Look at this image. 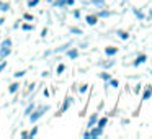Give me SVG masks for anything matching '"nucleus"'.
Returning a JSON list of instances; mask_svg holds the SVG:
<instances>
[{"label":"nucleus","mask_w":152,"mask_h":139,"mask_svg":"<svg viewBox=\"0 0 152 139\" xmlns=\"http://www.w3.org/2000/svg\"><path fill=\"white\" fill-rule=\"evenodd\" d=\"M12 53V41L10 40H4L0 44V57H7Z\"/></svg>","instance_id":"obj_1"},{"label":"nucleus","mask_w":152,"mask_h":139,"mask_svg":"<svg viewBox=\"0 0 152 139\" xmlns=\"http://www.w3.org/2000/svg\"><path fill=\"white\" fill-rule=\"evenodd\" d=\"M48 110H49V106H48V105H43V106H41V108H38L36 111L33 113V115H30V121H31V123H36L38 119H39L41 116H43L44 113L48 111Z\"/></svg>","instance_id":"obj_2"},{"label":"nucleus","mask_w":152,"mask_h":139,"mask_svg":"<svg viewBox=\"0 0 152 139\" xmlns=\"http://www.w3.org/2000/svg\"><path fill=\"white\" fill-rule=\"evenodd\" d=\"M90 129H92V131L88 132L90 138H98V136L102 134V131H103L102 128H98V126H93V128H90Z\"/></svg>","instance_id":"obj_3"},{"label":"nucleus","mask_w":152,"mask_h":139,"mask_svg":"<svg viewBox=\"0 0 152 139\" xmlns=\"http://www.w3.org/2000/svg\"><path fill=\"white\" fill-rule=\"evenodd\" d=\"M152 97V85H147L145 90L142 92V100H149Z\"/></svg>","instance_id":"obj_4"},{"label":"nucleus","mask_w":152,"mask_h":139,"mask_svg":"<svg viewBox=\"0 0 152 139\" xmlns=\"http://www.w3.org/2000/svg\"><path fill=\"white\" fill-rule=\"evenodd\" d=\"M96 121H98V115H96V113H93V115L90 116V119H88V128L96 126Z\"/></svg>","instance_id":"obj_5"},{"label":"nucleus","mask_w":152,"mask_h":139,"mask_svg":"<svg viewBox=\"0 0 152 139\" xmlns=\"http://www.w3.org/2000/svg\"><path fill=\"white\" fill-rule=\"evenodd\" d=\"M145 61H147V56H145V54H141V56H137V59L134 61V64H132V66H141V64L145 62Z\"/></svg>","instance_id":"obj_6"},{"label":"nucleus","mask_w":152,"mask_h":139,"mask_svg":"<svg viewBox=\"0 0 152 139\" xmlns=\"http://www.w3.org/2000/svg\"><path fill=\"white\" fill-rule=\"evenodd\" d=\"M105 54L106 56H115V54H118V48H106Z\"/></svg>","instance_id":"obj_7"},{"label":"nucleus","mask_w":152,"mask_h":139,"mask_svg":"<svg viewBox=\"0 0 152 139\" xmlns=\"http://www.w3.org/2000/svg\"><path fill=\"white\" fill-rule=\"evenodd\" d=\"M70 44H72V43H67V44H62V46H61V48H57V49H54L53 53L56 54V53H62V51H67V49H69V46H70Z\"/></svg>","instance_id":"obj_8"},{"label":"nucleus","mask_w":152,"mask_h":139,"mask_svg":"<svg viewBox=\"0 0 152 139\" xmlns=\"http://www.w3.org/2000/svg\"><path fill=\"white\" fill-rule=\"evenodd\" d=\"M85 20H87V23H88V25H96V17H95V15H87Z\"/></svg>","instance_id":"obj_9"},{"label":"nucleus","mask_w":152,"mask_h":139,"mask_svg":"<svg viewBox=\"0 0 152 139\" xmlns=\"http://www.w3.org/2000/svg\"><path fill=\"white\" fill-rule=\"evenodd\" d=\"M70 102H72V98H66V102H64V105H62V113H66L67 110H69Z\"/></svg>","instance_id":"obj_10"},{"label":"nucleus","mask_w":152,"mask_h":139,"mask_svg":"<svg viewBox=\"0 0 152 139\" xmlns=\"http://www.w3.org/2000/svg\"><path fill=\"white\" fill-rule=\"evenodd\" d=\"M106 123H108V119H106V118H102V119H98V121H96V126L103 129V128L106 126Z\"/></svg>","instance_id":"obj_11"},{"label":"nucleus","mask_w":152,"mask_h":139,"mask_svg":"<svg viewBox=\"0 0 152 139\" xmlns=\"http://www.w3.org/2000/svg\"><path fill=\"white\" fill-rule=\"evenodd\" d=\"M18 87H20L18 83H12V85L8 87V92H10V93H17L18 92Z\"/></svg>","instance_id":"obj_12"},{"label":"nucleus","mask_w":152,"mask_h":139,"mask_svg":"<svg viewBox=\"0 0 152 139\" xmlns=\"http://www.w3.org/2000/svg\"><path fill=\"white\" fill-rule=\"evenodd\" d=\"M0 10H2V12H8V10H10V4H5V2H0Z\"/></svg>","instance_id":"obj_13"},{"label":"nucleus","mask_w":152,"mask_h":139,"mask_svg":"<svg viewBox=\"0 0 152 139\" xmlns=\"http://www.w3.org/2000/svg\"><path fill=\"white\" fill-rule=\"evenodd\" d=\"M67 56H69L70 59H75V57L79 56V51H77V49H72V51H69V53H67Z\"/></svg>","instance_id":"obj_14"},{"label":"nucleus","mask_w":152,"mask_h":139,"mask_svg":"<svg viewBox=\"0 0 152 139\" xmlns=\"http://www.w3.org/2000/svg\"><path fill=\"white\" fill-rule=\"evenodd\" d=\"M33 111H34V105L31 103V105H28V108L25 110V115H31Z\"/></svg>","instance_id":"obj_15"},{"label":"nucleus","mask_w":152,"mask_h":139,"mask_svg":"<svg viewBox=\"0 0 152 139\" xmlns=\"http://www.w3.org/2000/svg\"><path fill=\"white\" fill-rule=\"evenodd\" d=\"M118 34H119V38H121V40H128V38H129V34L126 33V31H121V30L118 31Z\"/></svg>","instance_id":"obj_16"},{"label":"nucleus","mask_w":152,"mask_h":139,"mask_svg":"<svg viewBox=\"0 0 152 139\" xmlns=\"http://www.w3.org/2000/svg\"><path fill=\"white\" fill-rule=\"evenodd\" d=\"M132 12H134V15H136V17L139 18V20H144V15H142V13H141V12H139V10H136V8H132Z\"/></svg>","instance_id":"obj_17"},{"label":"nucleus","mask_w":152,"mask_h":139,"mask_svg":"<svg viewBox=\"0 0 152 139\" xmlns=\"http://www.w3.org/2000/svg\"><path fill=\"white\" fill-rule=\"evenodd\" d=\"M70 33H74V34H82V30H80V28H70Z\"/></svg>","instance_id":"obj_18"},{"label":"nucleus","mask_w":152,"mask_h":139,"mask_svg":"<svg viewBox=\"0 0 152 139\" xmlns=\"http://www.w3.org/2000/svg\"><path fill=\"white\" fill-rule=\"evenodd\" d=\"M100 77H102L103 80H106V82H110V79H111V77H110V74H105V72L100 74Z\"/></svg>","instance_id":"obj_19"},{"label":"nucleus","mask_w":152,"mask_h":139,"mask_svg":"<svg viewBox=\"0 0 152 139\" xmlns=\"http://www.w3.org/2000/svg\"><path fill=\"white\" fill-rule=\"evenodd\" d=\"M64 69H66V66H64V64H59V66H57V74H62Z\"/></svg>","instance_id":"obj_20"},{"label":"nucleus","mask_w":152,"mask_h":139,"mask_svg":"<svg viewBox=\"0 0 152 139\" xmlns=\"http://www.w3.org/2000/svg\"><path fill=\"white\" fill-rule=\"evenodd\" d=\"M38 4H39V0H30V2H28V5H30V7H36Z\"/></svg>","instance_id":"obj_21"},{"label":"nucleus","mask_w":152,"mask_h":139,"mask_svg":"<svg viewBox=\"0 0 152 139\" xmlns=\"http://www.w3.org/2000/svg\"><path fill=\"white\" fill-rule=\"evenodd\" d=\"M110 15H111V13H110V12L103 10V12H100V13H98V17H110Z\"/></svg>","instance_id":"obj_22"},{"label":"nucleus","mask_w":152,"mask_h":139,"mask_svg":"<svg viewBox=\"0 0 152 139\" xmlns=\"http://www.w3.org/2000/svg\"><path fill=\"white\" fill-rule=\"evenodd\" d=\"M110 85H113V87H116V89H118V80H115V79H110Z\"/></svg>","instance_id":"obj_23"},{"label":"nucleus","mask_w":152,"mask_h":139,"mask_svg":"<svg viewBox=\"0 0 152 139\" xmlns=\"http://www.w3.org/2000/svg\"><path fill=\"white\" fill-rule=\"evenodd\" d=\"M21 28H23L25 31H31V30H33V26H31V25H23Z\"/></svg>","instance_id":"obj_24"},{"label":"nucleus","mask_w":152,"mask_h":139,"mask_svg":"<svg viewBox=\"0 0 152 139\" xmlns=\"http://www.w3.org/2000/svg\"><path fill=\"white\" fill-rule=\"evenodd\" d=\"M36 134H38V128H33V131L30 132V138H34Z\"/></svg>","instance_id":"obj_25"},{"label":"nucleus","mask_w":152,"mask_h":139,"mask_svg":"<svg viewBox=\"0 0 152 139\" xmlns=\"http://www.w3.org/2000/svg\"><path fill=\"white\" fill-rule=\"evenodd\" d=\"M25 20H28V21H31V20H33V15H30V13H25Z\"/></svg>","instance_id":"obj_26"},{"label":"nucleus","mask_w":152,"mask_h":139,"mask_svg":"<svg viewBox=\"0 0 152 139\" xmlns=\"http://www.w3.org/2000/svg\"><path fill=\"white\" fill-rule=\"evenodd\" d=\"M25 74H26L25 70H20V72H17V74H15V77H18V79H20V77H23V75H25Z\"/></svg>","instance_id":"obj_27"},{"label":"nucleus","mask_w":152,"mask_h":139,"mask_svg":"<svg viewBox=\"0 0 152 139\" xmlns=\"http://www.w3.org/2000/svg\"><path fill=\"white\" fill-rule=\"evenodd\" d=\"M87 90H88V85H82V87H80V93H85Z\"/></svg>","instance_id":"obj_28"},{"label":"nucleus","mask_w":152,"mask_h":139,"mask_svg":"<svg viewBox=\"0 0 152 139\" xmlns=\"http://www.w3.org/2000/svg\"><path fill=\"white\" fill-rule=\"evenodd\" d=\"M5 67H7V62H2V64H0V72H2V70H4Z\"/></svg>","instance_id":"obj_29"},{"label":"nucleus","mask_w":152,"mask_h":139,"mask_svg":"<svg viewBox=\"0 0 152 139\" xmlns=\"http://www.w3.org/2000/svg\"><path fill=\"white\" fill-rule=\"evenodd\" d=\"M21 138H30V132L23 131V132H21Z\"/></svg>","instance_id":"obj_30"},{"label":"nucleus","mask_w":152,"mask_h":139,"mask_svg":"<svg viewBox=\"0 0 152 139\" xmlns=\"http://www.w3.org/2000/svg\"><path fill=\"white\" fill-rule=\"evenodd\" d=\"M34 87H36V85H34V83H31V85H30V89H28V93H30V92H33V90H34Z\"/></svg>","instance_id":"obj_31"},{"label":"nucleus","mask_w":152,"mask_h":139,"mask_svg":"<svg viewBox=\"0 0 152 139\" xmlns=\"http://www.w3.org/2000/svg\"><path fill=\"white\" fill-rule=\"evenodd\" d=\"M74 17H75V18H80V12L75 10V12H74Z\"/></svg>","instance_id":"obj_32"},{"label":"nucleus","mask_w":152,"mask_h":139,"mask_svg":"<svg viewBox=\"0 0 152 139\" xmlns=\"http://www.w3.org/2000/svg\"><path fill=\"white\" fill-rule=\"evenodd\" d=\"M66 5H74V0H66Z\"/></svg>","instance_id":"obj_33"},{"label":"nucleus","mask_w":152,"mask_h":139,"mask_svg":"<svg viewBox=\"0 0 152 139\" xmlns=\"http://www.w3.org/2000/svg\"><path fill=\"white\" fill-rule=\"evenodd\" d=\"M4 21H5L4 18H0V26H2V25H4Z\"/></svg>","instance_id":"obj_34"}]
</instances>
